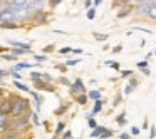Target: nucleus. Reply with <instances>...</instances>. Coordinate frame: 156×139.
I'll use <instances>...</instances> for the list:
<instances>
[{
	"instance_id": "nucleus-49",
	"label": "nucleus",
	"mask_w": 156,
	"mask_h": 139,
	"mask_svg": "<svg viewBox=\"0 0 156 139\" xmlns=\"http://www.w3.org/2000/svg\"><path fill=\"white\" fill-rule=\"evenodd\" d=\"M133 91H134V89H133V87H129V85L126 84V87H124V94H131Z\"/></svg>"
},
{
	"instance_id": "nucleus-11",
	"label": "nucleus",
	"mask_w": 156,
	"mask_h": 139,
	"mask_svg": "<svg viewBox=\"0 0 156 139\" xmlns=\"http://www.w3.org/2000/svg\"><path fill=\"white\" fill-rule=\"evenodd\" d=\"M86 94H87V99H91V101H98V99H102L101 89H92V91L86 92Z\"/></svg>"
},
{
	"instance_id": "nucleus-4",
	"label": "nucleus",
	"mask_w": 156,
	"mask_h": 139,
	"mask_svg": "<svg viewBox=\"0 0 156 139\" xmlns=\"http://www.w3.org/2000/svg\"><path fill=\"white\" fill-rule=\"evenodd\" d=\"M32 20H34V24H37V25L47 24L49 14H47V12H44V10H39V12H35V14H32Z\"/></svg>"
},
{
	"instance_id": "nucleus-19",
	"label": "nucleus",
	"mask_w": 156,
	"mask_h": 139,
	"mask_svg": "<svg viewBox=\"0 0 156 139\" xmlns=\"http://www.w3.org/2000/svg\"><path fill=\"white\" fill-rule=\"evenodd\" d=\"M10 5H15V7H24V5L29 4V0H7Z\"/></svg>"
},
{
	"instance_id": "nucleus-1",
	"label": "nucleus",
	"mask_w": 156,
	"mask_h": 139,
	"mask_svg": "<svg viewBox=\"0 0 156 139\" xmlns=\"http://www.w3.org/2000/svg\"><path fill=\"white\" fill-rule=\"evenodd\" d=\"M9 102H10V116L17 117V116L24 114V112H30V101L24 99L17 94H9L7 96Z\"/></svg>"
},
{
	"instance_id": "nucleus-30",
	"label": "nucleus",
	"mask_w": 156,
	"mask_h": 139,
	"mask_svg": "<svg viewBox=\"0 0 156 139\" xmlns=\"http://www.w3.org/2000/svg\"><path fill=\"white\" fill-rule=\"evenodd\" d=\"M128 85H129V87H133V89H134V87H138V85H139V81H138L136 77H129Z\"/></svg>"
},
{
	"instance_id": "nucleus-46",
	"label": "nucleus",
	"mask_w": 156,
	"mask_h": 139,
	"mask_svg": "<svg viewBox=\"0 0 156 139\" xmlns=\"http://www.w3.org/2000/svg\"><path fill=\"white\" fill-rule=\"evenodd\" d=\"M2 57H4L5 61H15V59H17L15 55H12V54H5V55H2Z\"/></svg>"
},
{
	"instance_id": "nucleus-64",
	"label": "nucleus",
	"mask_w": 156,
	"mask_h": 139,
	"mask_svg": "<svg viewBox=\"0 0 156 139\" xmlns=\"http://www.w3.org/2000/svg\"><path fill=\"white\" fill-rule=\"evenodd\" d=\"M39 2H45V0H39Z\"/></svg>"
},
{
	"instance_id": "nucleus-43",
	"label": "nucleus",
	"mask_w": 156,
	"mask_h": 139,
	"mask_svg": "<svg viewBox=\"0 0 156 139\" xmlns=\"http://www.w3.org/2000/svg\"><path fill=\"white\" fill-rule=\"evenodd\" d=\"M59 82H61V84H64V85H67V87L71 85V81H69L67 77H61V79H59Z\"/></svg>"
},
{
	"instance_id": "nucleus-61",
	"label": "nucleus",
	"mask_w": 156,
	"mask_h": 139,
	"mask_svg": "<svg viewBox=\"0 0 156 139\" xmlns=\"http://www.w3.org/2000/svg\"><path fill=\"white\" fill-rule=\"evenodd\" d=\"M0 85H4V79H0Z\"/></svg>"
},
{
	"instance_id": "nucleus-23",
	"label": "nucleus",
	"mask_w": 156,
	"mask_h": 139,
	"mask_svg": "<svg viewBox=\"0 0 156 139\" xmlns=\"http://www.w3.org/2000/svg\"><path fill=\"white\" fill-rule=\"evenodd\" d=\"M108 37H109L108 34H99V32H94V39H96L98 42H104V40H108Z\"/></svg>"
},
{
	"instance_id": "nucleus-36",
	"label": "nucleus",
	"mask_w": 156,
	"mask_h": 139,
	"mask_svg": "<svg viewBox=\"0 0 156 139\" xmlns=\"http://www.w3.org/2000/svg\"><path fill=\"white\" fill-rule=\"evenodd\" d=\"M87 126H89V129H96V127H98V122L94 121V117H89L87 119Z\"/></svg>"
},
{
	"instance_id": "nucleus-22",
	"label": "nucleus",
	"mask_w": 156,
	"mask_h": 139,
	"mask_svg": "<svg viewBox=\"0 0 156 139\" xmlns=\"http://www.w3.org/2000/svg\"><path fill=\"white\" fill-rule=\"evenodd\" d=\"M14 85H15L17 89H20V91H24V92H30V89H29L25 84H22L20 81H14Z\"/></svg>"
},
{
	"instance_id": "nucleus-6",
	"label": "nucleus",
	"mask_w": 156,
	"mask_h": 139,
	"mask_svg": "<svg viewBox=\"0 0 156 139\" xmlns=\"http://www.w3.org/2000/svg\"><path fill=\"white\" fill-rule=\"evenodd\" d=\"M104 104H106V101H104V99H98V101H94V107H92V112H91V114H87V116H86V119L94 117L96 114H99V112L102 111V107H104Z\"/></svg>"
},
{
	"instance_id": "nucleus-21",
	"label": "nucleus",
	"mask_w": 156,
	"mask_h": 139,
	"mask_svg": "<svg viewBox=\"0 0 156 139\" xmlns=\"http://www.w3.org/2000/svg\"><path fill=\"white\" fill-rule=\"evenodd\" d=\"M0 27L2 29H19V24H15V22H2Z\"/></svg>"
},
{
	"instance_id": "nucleus-41",
	"label": "nucleus",
	"mask_w": 156,
	"mask_h": 139,
	"mask_svg": "<svg viewBox=\"0 0 156 139\" xmlns=\"http://www.w3.org/2000/svg\"><path fill=\"white\" fill-rule=\"evenodd\" d=\"M71 50H72V47H62V49H59V54L64 55V54H69Z\"/></svg>"
},
{
	"instance_id": "nucleus-52",
	"label": "nucleus",
	"mask_w": 156,
	"mask_h": 139,
	"mask_svg": "<svg viewBox=\"0 0 156 139\" xmlns=\"http://www.w3.org/2000/svg\"><path fill=\"white\" fill-rule=\"evenodd\" d=\"M84 5H86V9H91L92 7V0H84Z\"/></svg>"
},
{
	"instance_id": "nucleus-25",
	"label": "nucleus",
	"mask_w": 156,
	"mask_h": 139,
	"mask_svg": "<svg viewBox=\"0 0 156 139\" xmlns=\"http://www.w3.org/2000/svg\"><path fill=\"white\" fill-rule=\"evenodd\" d=\"M86 17H87V20H94V17H96V9H94V7L87 9V14H86Z\"/></svg>"
},
{
	"instance_id": "nucleus-32",
	"label": "nucleus",
	"mask_w": 156,
	"mask_h": 139,
	"mask_svg": "<svg viewBox=\"0 0 156 139\" xmlns=\"http://www.w3.org/2000/svg\"><path fill=\"white\" fill-rule=\"evenodd\" d=\"M9 74H10L12 77H14V81H20V79H22L20 72H17V71H12V69H10V71H9Z\"/></svg>"
},
{
	"instance_id": "nucleus-20",
	"label": "nucleus",
	"mask_w": 156,
	"mask_h": 139,
	"mask_svg": "<svg viewBox=\"0 0 156 139\" xmlns=\"http://www.w3.org/2000/svg\"><path fill=\"white\" fill-rule=\"evenodd\" d=\"M116 122H118L119 126H126V112H121L119 116H116Z\"/></svg>"
},
{
	"instance_id": "nucleus-57",
	"label": "nucleus",
	"mask_w": 156,
	"mask_h": 139,
	"mask_svg": "<svg viewBox=\"0 0 156 139\" xmlns=\"http://www.w3.org/2000/svg\"><path fill=\"white\" fill-rule=\"evenodd\" d=\"M144 129H149V122H148V121L143 122V131H144Z\"/></svg>"
},
{
	"instance_id": "nucleus-3",
	"label": "nucleus",
	"mask_w": 156,
	"mask_h": 139,
	"mask_svg": "<svg viewBox=\"0 0 156 139\" xmlns=\"http://www.w3.org/2000/svg\"><path fill=\"white\" fill-rule=\"evenodd\" d=\"M69 89H71V94H74V96H77V94H86V85H84V82H82L81 79H76L74 82H71Z\"/></svg>"
},
{
	"instance_id": "nucleus-18",
	"label": "nucleus",
	"mask_w": 156,
	"mask_h": 139,
	"mask_svg": "<svg viewBox=\"0 0 156 139\" xmlns=\"http://www.w3.org/2000/svg\"><path fill=\"white\" fill-rule=\"evenodd\" d=\"M87 101H89L87 94H77V96H76V102H77L79 106H86V104H87Z\"/></svg>"
},
{
	"instance_id": "nucleus-45",
	"label": "nucleus",
	"mask_w": 156,
	"mask_h": 139,
	"mask_svg": "<svg viewBox=\"0 0 156 139\" xmlns=\"http://www.w3.org/2000/svg\"><path fill=\"white\" fill-rule=\"evenodd\" d=\"M42 50H44V55H45V54H49V52L54 50V45H45V47L42 49Z\"/></svg>"
},
{
	"instance_id": "nucleus-10",
	"label": "nucleus",
	"mask_w": 156,
	"mask_h": 139,
	"mask_svg": "<svg viewBox=\"0 0 156 139\" xmlns=\"http://www.w3.org/2000/svg\"><path fill=\"white\" fill-rule=\"evenodd\" d=\"M64 129H66V122H64V121H59L57 126H55V129H54V136H52V139L61 137L62 132H64Z\"/></svg>"
},
{
	"instance_id": "nucleus-16",
	"label": "nucleus",
	"mask_w": 156,
	"mask_h": 139,
	"mask_svg": "<svg viewBox=\"0 0 156 139\" xmlns=\"http://www.w3.org/2000/svg\"><path fill=\"white\" fill-rule=\"evenodd\" d=\"M67 111H69V104H61V106H59V107L54 111V116H64Z\"/></svg>"
},
{
	"instance_id": "nucleus-58",
	"label": "nucleus",
	"mask_w": 156,
	"mask_h": 139,
	"mask_svg": "<svg viewBox=\"0 0 156 139\" xmlns=\"http://www.w3.org/2000/svg\"><path fill=\"white\" fill-rule=\"evenodd\" d=\"M55 67H57V69H59V71H62V72H64V71H66V69H67V67H66V65H61V64H59V65H55Z\"/></svg>"
},
{
	"instance_id": "nucleus-50",
	"label": "nucleus",
	"mask_w": 156,
	"mask_h": 139,
	"mask_svg": "<svg viewBox=\"0 0 156 139\" xmlns=\"http://www.w3.org/2000/svg\"><path fill=\"white\" fill-rule=\"evenodd\" d=\"M102 4V0H92V7H99V5H101Z\"/></svg>"
},
{
	"instance_id": "nucleus-35",
	"label": "nucleus",
	"mask_w": 156,
	"mask_h": 139,
	"mask_svg": "<svg viewBox=\"0 0 156 139\" xmlns=\"http://www.w3.org/2000/svg\"><path fill=\"white\" fill-rule=\"evenodd\" d=\"M41 79H42V81H44V82H49V84H51V82L54 81V79H52V75H51V74H47V72H44Z\"/></svg>"
},
{
	"instance_id": "nucleus-62",
	"label": "nucleus",
	"mask_w": 156,
	"mask_h": 139,
	"mask_svg": "<svg viewBox=\"0 0 156 139\" xmlns=\"http://www.w3.org/2000/svg\"><path fill=\"white\" fill-rule=\"evenodd\" d=\"M153 55H154V57H156V49H154V52H153Z\"/></svg>"
},
{
	"instance_id": "nucleus-48",
	"label": "nucleus",
	"mask_w": 156,
	"mask_h": 139,
	"mask_svg": "<svg viewBox=\"0 0 156 139\" xmlns=\"http://www.w3.org/2000/svg\"><path fill=\"white\" fill-rule=\"evenodd\" d=\"M131 137V134H128V132H121L119 134V139H129Z\"/></svg>"
},
{
	"instance_id": "nucleus-60",
	"label": "nucleus",
	"mask_w": 156,
	"mask_h": 139,
	"mask_svg": "<svg viewBox=\"0 0 156 139\" xmlns=\"http://www.w3.org/2000/svg\"><path fill=\"white\" fill-rule=\"evenodd\" d=\"M0 52H10V49H7V47H2V45H0Z\"/></svg>"
},
{
	"instance_id": "nucleus-9",
	"label": "nucleus",
	"mask_w": 156,
	"mask_h": 139,
	"mask_svg": "<svg viewBox=\"0 0 156 139\" xmlns=\"http://www.w3.org/2000/svg\"><path fill=\"white\" fill-rule=\"evenodd\" d=\"M133 9H134V5H128V7H124L122 10H119L118 14H116V17H118V19H126V17H129V15L133 14Z\"/></svg>"
},
{
	"instance_id": "nucleus-59",
	"label": "nucleus",
	"mask_w": 156,
	"mask_h": 139,
	"mask_svg": "<svg viewBox=\"0 0 156 139\" xmlns=\"http://www.w3.org/2000/svg\"><path fill=\"white\" fill-rule=\"evenodd\" d=\"M151 74V71H149V69H143V75H149Z\"/></svg>"
},
{
	"instance_id": "nucleus-42",
	"label": "nucleus",
	"mask_w": 156,
	"mask_h": 139,
	"mask_svg": "<svg viewBox=\"0 0 156 139\" xmlns=\"http://www.w3.org/2000/svg\"><path fill=\"white\" fill-rule=\"evenodd\" d=\"M154 136H156V127L151 126V127H149V139H154Z\"/></svg>"
},
{
	"instance_id": "nucleus-24",
	"label": "nucleus",
	"mask_w": 156,
	"mask_h": 139,
	"mask_svg": "<svg viewBox=\"0 0 156 139\" xmlns=\"http://www.w3.org/2000/svg\"><path fill=\"white\" fill-rule=\"evenodd\" d=\"M102 129H104V126H98L96 129H92V132H91V137H99V134L102 132Z\"/></svg>"
},
{
	"instance_id": "nucleus-53",
	"label": "nucleus",
	"mask_w": 156,
	"mask_h": 139,
	"mask_svg": "<svg viewBox=\"0 0 156 139\" xmlns=\"http://www.w3.org/2000/svg\"><path fill=\"white\" fill-rule=\"evenodd\" d=\"M121 50H122V47H121V45H118V47H114V49H112V52H114V54H119Z\"/></svg>"
},
{
	"instance_id": "nucleus-55",
	"label": "nucleus",
	"mask_w": 156,
	"mask_h": 139,
	"mask_svg": "<svg viewBox=\"0 0 156 139\" xmlns=\"http://www.w3.org/2000/svg\"><path fill=\"white\" fill-rule=\"evenodd\" d=\"M4 97H5V89L0 87V99H4Z\"/></svg>"
},
{
	"instance_id": "nucleus-56",
	"label": "nucleus",
	"mask_w": 156,
	"mask_h": 139,
	"mask_svg": "<svg viewBox=\"0 0 156 139\" xmlns=\"http://www.w3.org/2000/svg\"><path fill=\"white\" fill-rule=\"evenodd\" d=\"M72 54H82V49H72Z\"/></svg>"
},
{
	"instance_id": "nucleus-37",
	"label": "nucleus",
	"mask_w": 156,
	"mask_h": 139,
	"mask_svg": "<svg viewBox=\"0 0 156 139\" xmlns=\"http://www.w3.org/2000/svg\"><path fill=\"white\" fill-rule=\"evenodd\" d=\"M121 99H122V94H121V92H118V96L114 97V102H112V106H114V107H116V106H119V104H121Z\"/></svg>"
},
{
	"instance_id": "nucleus-2",
	"label": "nucleus",
	"mask_w": 156,
	"mask_h": 139,
	"mask_svg": "<svg viewBox=\"0 0 156 139\" xmlns=\"http://www.w3.org/2000/svg\"><path fill=\"white\" fill-rule=\"evenodd\" d=\"M154 5H156V0H146L144 4H139L133 9V14L138 15V17H148L151 7H154Z\"/></svg>"
},
{
	"instance_id": "nucleus-63",
	"label": "nucleus",
	"mask_w": 156,
	"mask_h": 139,
	"mask_svg": "<svg viewBox=\"0 0 156 139\" xmlns=\"http://www.w3.org/2000/svg\"><path fill=\"white\" fill-rule=\"evenodd\" d=\"M2 2H7V0H0V4H2Z\"/></svg>"
},
{
	"instance_id": "nucleus-51",
	"label": "nucleus",
	"mask_w": 156,
	"mask_h": 139,
	"mask_svg": "<svg viewBox=\"0 0 156 139\" xmlns=\"http://www.w3.org/2000/svg\"><path fill=\"white\" fill-rule=\"evenodd\" d=\"M5 75H9V71H4V69H0V79H4Z\"/></svg>"
},
{
	"instance_id": "nucleus-33",
	"label": "nucleus",
	"mask_w": 156,
	"mask_h": 139,
	"mask_svg": "<svg viewBox=\"0 0 156 139\" xmlns=\"http://www.w3.org/2000/svg\"><path fill=\"white\" fill-rule=\"evenodd\" d=\"M106 64H108L111 69H114V71H119V62H114V61H106Z\"/></svg>"
},
{
	"instance_id": "nucleus-26",
	"label": "nucleus",
	"mask_w": 156,
	"mask_h": 139,
	"mask_svg": "<svg viewBox=\"0 0 156 139\" xmlns=\"http://www.w3.org/2000/svg\"><path fill=\"white\" fill-rule=\"evenodd\" d=\"M79 62H81V59L77 57V59H71V61H67L64 65H66V67H74V65H77V64H79Z\"/></svg>"
},
{
	"instance_id": "nucleus-27",
	"label": "nucleus",
	"mask_w": 156,
	"mask_h": 139,
	"mask_svg": "<svg viewBox=\"0 0 156 139\" xmlns=\"http://www.w3.org/2000/svg\"><path fill=\"white\" fill-rule=\"evenodd\" d=\"M30 119H32V122H34L35 126L41 124V119H39V112H30Z\"/></svg>"
},
{
	"instance_id": "nucleus-5",
	"label": "nucleus",
	"mask_w": 156,
	"mask_h": 139,
	"mask_svg": "<svg viewBox=\"0 0 156 139\" xmlns=\"http://www.w3.org/2000/svg\"><path fill=\"white\" fill-rule=\"evenodd\" d=\"M34 84V87L37 89V91H47V92H55V87L52 84H49V82H44L42 79H39V81H34L32 82Z\"/></svg>"
},
{
	"instance_id": "nucleus-29",
	"label": "nucleus",
	"mask_w": 156,
	"mask_h": 139,
	"mask_svg": "<svg viewBox=\"0 0 156 139\" xmlns=\"http://www.w3.org/2000/svg\"><path fill=\"white\" fill-rule=\"evenodd\" d=\"M133 75H134V72L131 71V69H124V71H121V77H124V79H128V77H133Z\"/></svg>"
},
{
	"instance_id": "nucleus-44",
	"label": "nucleus",
	"mask_w": 156,
	"mask_h": 139,
	"mask_svg": "<svg viewBox=\"0 0 156 139\" xmlns=\"http://www.w3.org/2000/svg\"><path fill=\"white\" fill-rule=\"evenodd\" d=\"M139 132H141V129H139V127H136V126H133V127H131V136H138Z\"/></svg>"
},
{
	"instance_id": "nucleus-34",
	"label": "nucleus",
	"mask_w": 156,
	"mask_h": 139,
	"mask_svg": "<svg viewBox=\"0 0 156 139\" xmlns=\"http://www.w3.org/2000/svg\"><path fill=\"white\" fill-rule=\"evenodd\" d=\"M148 17L151 19L153 22H156V5L154 7H151V10H149V14H148Z\"/></svg>"
},
{
	"instance_id": "nucleus-14",
	"label": "nucleus",
	"mask_w": 156,
	"mask_h": 139,
	"mask_svg": "<svg viewBox=\"0 0 156 139\" xmlns=\"http://www.w3.org/2000/svg\"><path fill=\"white\" fill-rule=\"evenodd\" d=\"M9 44L14 45L17 49H25V50H30V44H25V42H19V40H9Z\"/></svg>"
},
{
	"instance_id": "nucleus-28",
	"label": "nucleus",
	"mask_w": 156,
	"mask_h": 139,
	"mask_svg": "<svg viewBox=\"0 0 156 139\" xmlns=\"http://www.w3.org/2000/svg\"><path fill=\"white\" fill-rule=\"evenodd\" d=\"M136 67L138 69H148V61H146V59H143V61H139V62H136Z\"/></svg>"
},
{
	"instance_id": "nucleus-40",
	"label": "nucleus",
	"mask_w": 156,
	"mask_h": 139,
	"mask_svg": "<svg viewBox=\"0 0 156 139\" xmlns=\"http://www.w3.org/2000/svg\"><path fill=\"white\" fill-rule=\"evenodd\" d=\"M61 139H72V132L71 131H64L61 136Z\"/></svg>"
},
{
	"instance_id": "nucleus-39",
	"label": "nucleus",
	"mask_w": 156,
	"mask_h": 139,
	"mask_svg": "<svg viewBox=\"0 0 156 139\" xmlns=\"http://www.w3.org/2000/svg\"><path fill=\"white\" fill-rule=\"evenodd\" d=\"M61 2H62V0H49V7H51V9H55L59 4H61Z\"/></svg>"
},
{
	"instance_id": "nucleus-54",
	"label": "nucleus",
	"mask_w": 156,
	"mask_h": 139,
	"mask_svg": "<svg viewBox=\"0 0 156 139\" xmlns=\"http://www.w3.org/2000/svg\"><path fill=\"white\" fill-rule=\"evenodd\" d=\"M146 0H131V4H136V5H139V4H144Z\"/></svg>"
},
{
	"instance_id": "nucleus-38",
	"label": "nucleus",
	"mask_w": 156,
	"mask_h": 139,
	"mask_svg": "<svg viewBox=\"0 0 156 139\" xmlns=\"http://www.w3.org/2000/svg\"><path fill=\"white\" fill-rule=\"evenodd\" d=\"M34 57H35V61H39V62H45V61H47V55H44V54H41V55L35 54Z\"/></svg>"
},
{
	"instance_id": "nucleus-15",
	"label": "nucleus",
	"mask_w": 156,
	"mask_h": 139,
	"mask_svg": "<svg viewBox=\"0 0 156 139\" xmlns=\"http://www.w3.org/2000/svg\"><path fill=\"white\" fill-rule=\"evenodd\" d=\"M114 134H116V132L112 131V129H109V127H104V129H102V132L99 134V139H111Z\"/></svg>"
},
{
	"instance_id": "nucleus-31",
	"label": "nucleus",
	"mask_w": 156,
	"mask_h": 139,
	"mask_svg": "<svg viewBox=\"0 0 156 139\" xmlns=\"http://www.w3.org/2000/svg\"><path fill=\"white\" fill-rule=\"evenodd\" d=\"M41 77H42L41 72H37V71H32V72H30V81H32V82H34V81H39Z\"/></svg>"
},
{
	"instance_id": "nucleus-8",
	"label": "nucleus",
	"mask_w": 156,
	"mask_h": 139,
	"mask_svg": "<svg viewBox=\"0 0 156 139\" xmlns=\"http://www.w3.org/2000/svg\"><path fill=\"white\" fill-rule=\"evenodd\" d=\"M2 22H14V12L9 10V9L0 12V24Z\"/></svg>"
},
{
	"instance_id": "nucleus-13",
	"label": "nucleus",
	"mask_w": 156,
	"mask_h": 139,
	"mask_svg": "<svg viewBox=\"0 0 156 139\" xmlns=\"http://www.w3.org/2000/svg\"><path fill=\"white\" fill-rule=\"evenodd\" d=\"M34 65L32 64H27V62H17V64L12 67V71H17V72H20V71H24V69H32Z\"/></svg>"
},
{
	"instance_id": "nucleus-7",
	"label": "nucleus",
	"mask_w": 156,
	"mask_h": 139,
	"mask_svg": "<svg viewBox=\"0 0 156 139\" xmlns=\"http://www.w3.org/2000/svg\"><path fill=\"white\" fill-rule=\"evenodd\" d=\"M0 116H10V102L7 97L0 99Z\"/></svg>"
},
{
	"instance_id": "nucleus-47",
	"label": "nucleus",
	"mask_w": 156,
	"mask_h": 139,
	"mask_svg": "<svg viewBox=\"0 0 156 139\" xmlns=\"http://www.w3.org/2000/svg\"><path fill=\"white\" fill-rule=\"evenodd\" d=\"M134 30L144 32V34H151V30H149V29H144V27H134Z\"/></svg>"
},
{
	"instance_id": "nucleus-17",
	"label": "nucleus",
	"mask_w": 156,
	"mask_h": 139,
	"mask_svg": "<svg viewBox=\"0 0 156 139\" xmlns=\"http://www.w3.org/2000/svg\"><path fill=\"white\" fill-rule=\"evenodd\" d=\"M32 50H25V49H10V54L15 55V57H19V55H25V54H30Z\"/></svg>"
},
{
	"instance_id": "nucleus-12",
	"label": "nucleus",
	"mask_w": 156,
	"mask_h": 139,
	"mask_svg": "<svg viewBox=\"0 0 156 139\" xmlns=\"http://www.w3.org/2000/svg\"><path fill=\"white\" fill-rule=\"evenodd\" d=\"M131 5V0H112V9H124Z\"/></svg>"
}]
</instances>
